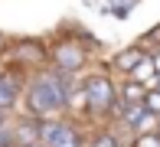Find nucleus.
<instances>
[{"mask_svg": "<svg viewBox=\"0 0 160 147\" xmlns=\"http://www.w3.org/2000/svg\"><path fill=\"white\" fill-rule=\"evenodd\" d=\"M157 137H160V118H157Z\"/></svg>", "mask_w": 160, "mask_h": 147, "instance_id": "dca6fc26", "label": "nucleus"}, {"mask_svg": "<svg viewBox=\"0 0 160 147\" xmlns=\"http://www.w3.org/2000/svg\"><path fill=\"white\" fill-rule=\"evenodd\" d=\"M13 141H17V147L39 144V121H20L17 128H13Z\"/></svg>", "mask_w": 160, "mask_h": 147, "instance_id": "39448f33", "label": "nucleus"}, {"mask_svg": "<svg viewBox=\"0 0 160 147\" xmlns=\"http://www.w3.org/2000/svg\"><path fill=\"white\" fill-rule=\"evenodd\" d=\"M0 49H3V36H0Z\"/></svg>", "mask_w": 160, "mask_h": 147, "instance_id": "a211bd4d", "label": "nucleus"}, {"mask_svg": "<svg viewBox=\"0 0 160 147\" xmlns=\"http://www.w3.org/2000/svg\"><path fill=\"white\" fill-rule=\"evenodd\" d=\"M56 62H59L62 72H78L85 65V49L82 46H72V43H65V46L56 49Z\"/></svg>", "mask_w": 160, "mask_h": 147, "instance_id": "20e7f679", "label": "nucleus"}, {"mask_svg": "<svg viewBox=\"0 0 160 147\" xmlns=\"http://www.w3.org/2000/svg\"><path fill=\"white\" fill-rule=\"evenodd\" d=\"M154 88H157V92H160V72H157V75H154Z\"/></svg>", "mask_w": 160, "mask_h": 147, "instance_id": "4468645a", "label": "nucleus"}, {"mask_svg": "<svg viewBox=\"0 0 160 147\" xmlns=\"http://www.w3.org/2000/svg\"><path fill=\"white\" fill-rule=\"evenodd\" d=\"M118 95H121V101H128V105H141L147 92H144V85H141V82H128Z\"/></svg>", "mask_w": 160, "mask_h": 147, "instance_id": "1a4fd4ad", "label": "nucleus"}, {"mask_svg": "<svg viewBox=\"0 0 160 147\" xmlns=\"http://www.w3.org/2000/svg\"><path fill=\"white\" fill-rule=\"evenodd\" d=\"M154 75H157L154 59H147V56H144L134 69H131V82H141V85H144V82H154Z\"/></svg>", "mask_w": 160, "mask_h": 147, "instance_id": "6e6552de", "label": "nucleus"}, {"mask_svg": "<svg viewBox=\"0 0 160 147\" xmlns=\"http://www.w3.org/2000/svg\"><path fill=\"white\" fill-rule=\"evenodd\" d=\"M3 114H7V111H3V108H0V121H3Z\"/></svg>", "mask_w": 160, "mask_h": 147, "instance_id": "f3484780", "label": "nucleus"}, {"mask_svg": "<svg viewBox=\"0 0 160 147\" xmlns=\"http://www.w3.org/2000/svg\"><path fill=\"white\" fill-rule=\"evenodd\" d=\"M17 98H20V79H13V75H0V108H13L17 105Z\"/></svg>", "mask_w": 160, "mask_h": 147, "instance_id": "423d86ee", "label": "nucleus"}, {"mask_svg": "<svg viewBox=\"0 0 160 147\" xmlns=\"http://www.w3.org/2000/svg\"><path fill=\"white\" fill-rule=\"evenodd\" d=\"M154 69H157V72H160V53H157V56H154Z\"/></svg>", "mask_w": 160, "mask_h": 147, "instance_id": "2eb2a0df", "label": "nucleus"}, {"mask_svg": "<svg viewBox=\"0 0 160 147\" xmlns=\"http://www.w3.org/2000/svg\"><path fill=\"white\" fill-rule=\"evenodd\" d=\"M39 144L42 147H82V134L69 121L46 118V121H39Z\"/></svg>", "mask_w": 160, "mask_h": 147, "instance_id": "f03ea898", "label": "nucleus"}, {"mask_svg": "<svg viewBox=\"0 0 160 147\" xmlns=\"http://www.w3.org/2000/svg\"><path fill=\"white\" fill-rule=\"evenodd\" d=\"M144 108H147L150 114H157V118H160V92H157V88L144 95Z\"/></svg>", "mask_w": 160, "mask_h": 147, "instance_id": "9d476101", "label": "nucleus"}, {"mask_svg": "<svg viewBox=\"0 0 160 147\" xmlns=\"http://www.w3.org/2000/svg\"><path fill=\"white\" fill-rule=\"evenodd\" d=\"M141 59H144V49L131 46V49H124L121 56H114V59H111V65H114L118 72H131V69H134L137 62H141Z\"/></svg>", "mask_w": 160, "mask_h": 147, "instance_id": "0eeeda50", "label": "nucleus"}, {"mask_svg": "<svg viewBox=\"0 0 160 147\" xmlns=\"http://www.w3.org/2000/svg\"><path fill=\"white\" fill-rule=\"evenodd\" d=\"M134 147H160V137H157V131H154V134H137Z\"/></svg>", "mask_w": 160, "mask_h": 147, "instance_id": "f8f14e48", "label": "nucleus"}, {"mask_svg": "<svg viewBox=\"0 0 160 147\" xmlns=\"http://www.w3.org/2000/svg\"><path fill=\"white\" fill-rule=\"evenodd\" d=\"M75 72H42L36 75V82L26 88V108L36 118H52L59 114L72 98V88H75Z\"/></svg>", "mask_w": 160, "mask_h": 147, "instance_id": "f257e3e1", "label": "nucleus"}, {"mask_svg": "<svg viewBox=\"0 0 160 147\" xmlns=\"http://www.w3.org/2000/svg\"><path fill=\"white\" fill-rule=\"evenodd\" d=\"M92 147H121V141L111 134V131H105V134H98L95 141H92Z\"/></svg>", "mask_w": 160, "mask_h": 147, "instance_id": "9b49d317", "label": "nucleus"}, {"mask_svg": "<svg viewBox=\"0 0 160 147\" xmlns=\"http://www.w3.org/2000/svg\"><path fill=\"white\" fill-rule=\"evenodd\" d=\"M82 92H85V101H88L95 111H111V105L118 101V88L105 75H88L82 82Z\"/></svg>", "mask_w": 160, "mask_h": 147, "instance_id": "7ed1b4c3", "label": "nucleus"}, {"mask_svg": "<svg viewBox=\"0 0 160 147\" xmlns=\"http://www.w3.org/2000/svg\"><path fill=\"white\" fill-rule=\"evenodd\" d=\"M0 147H17V141H13V128H7L3 121H0Z\"/></svg>", "mask_w": 160, "mask_h": 147, "instance_id": "ddd939ff", "label": "nucleus"}, {"mask_svg": "<svg viewBox=\"0 0 160 147\" xmlns=\"http://www.w3.org/2000/svg\"><path fill=\"white\" fill-rule=\"evenodd\" d=\"M33 147H42V144H33Z\"/></svg>", "mask_w": 160, "mask_h": 147, "instance_id": "6ab92c4d", "label": "nucleus"}]
</instances>
